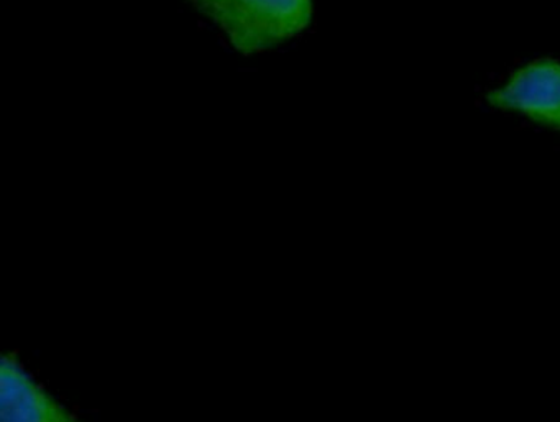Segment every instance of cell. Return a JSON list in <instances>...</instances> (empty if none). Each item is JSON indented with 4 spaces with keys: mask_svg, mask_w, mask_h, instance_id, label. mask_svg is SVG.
I'll return each mask as SVG.
<instances>
[{
    "mask_svg": "<svg viewBox=\"0 0 560 422\" xmlns=\"http://www.w3.org/2000/svg\"><path fill=\"white\" fill-rule=\"evenodd\" d=\"M224 31L238 54L270 51L303 34L313 21V0H189Z\"/></svg>",
    "mask_w": 560,
    "mask_h": 422,
    "instance_id": "obj_1",
    "label": "cell"
},
{
    "mask_svg": "<svg viewBox=\"0 0 560 422\" xmlns=\"http://www.w3.org/2000/svg\"><path fill=\"white\" fill-rule=\"evenodd\" d=\"M487 103L560 132V61L539 58L517 68L506 83L487 94Z\"/></svg>",
    "mask_w": 560,
    "mask_h": 422,
    "instance_id": "obj_2",
    "label": "cell"
},
{
    "mask_svg": "<svg viewBox=\"0 0 560 422\" xmlns=\"http://www.w3.org/2000/svg\"><path fill=\"white\" fill-rule=\"evenodd\" d=\"M0 422H90L45 385L18 353L0 366Z\"/></svg>",
    "mask_w": 560,
    "mask_h": 422,
    "instance_id": "obj_3",
    "label": "cell"
}]
</instances>
